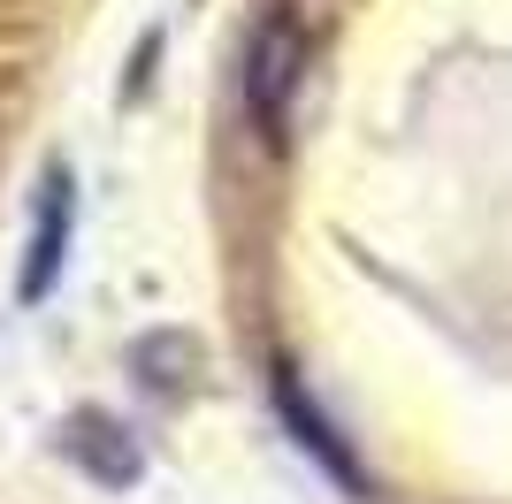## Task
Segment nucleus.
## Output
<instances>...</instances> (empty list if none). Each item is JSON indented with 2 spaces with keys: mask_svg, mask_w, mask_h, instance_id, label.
<instances>
[{
  "mask_svg": "<svg viewBox=\"0 0 512 504\" xmlns=\"http://www.w3.org/2000/svg\"><path fill=\"white\" fill-rule=\"evenodd\" d=\"M299 62H306V31L291 16H268L253 39V115L283 138V115H291V84H299Z\"/></svg>",
  "mask_w": 512,
  "mask_h": 504,
  "instance_id": "f257e3e1",
  "label": "nucleus"
},
{
  "mask_svg": "<svg viewBox=\"0 0 512 504\" xmlns=\"http://www.w3.org/2000/svg\"><path fill=\"white\" fill-rule=\"evenodd\" d=\"M62 245H69V176H46V199H39V230H31V268H23V298H46V291H54V268H62Z\"/></svg>",
  "mask_w": 512,
  "mask_h": 504,
  "instance_id": "f03ea898",
  "label": "nucleus"
}]
</instances>
